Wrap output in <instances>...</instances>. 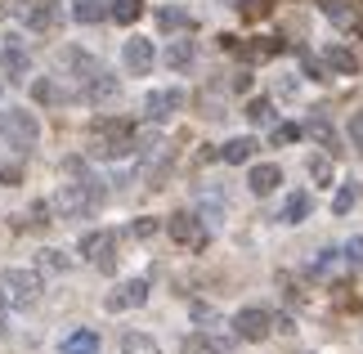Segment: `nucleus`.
Masks as SVG:
<instances>
[{
    "label": "nucleus",
    "mask_w": 363,
    "mask_h": 354,
    "mask_svg": "<svg viewBox=\"0 0 363 354\" xmlns=\"http://www.w3.org/2000/svg\"><path fill=\"white\" fill-rule=\"evenodd\" d=\"M152 59H157V54H152V40H144V36H130L121 45V63H125V72H135V77H144L152 67Z\"/></svg>",
    "instance_id": "11"
},
{
    "label": "nucleus",
    "mask_w": 363,
    "mask_h": 354,
    "mask_svg": "<svg viewBox=\"0 0 363 354\" xmlns=\"http://www.w3.org/2000/svg\"><path fill=\"white\" fill-rule=\"evenodd\" d=\"M23 179V166L18 162H0V184H18Z\"/></svg>",
    "instance_id": "37"
},
{
    "label": "nucleus",
    "mask_w": 363,
    "mask_h": 354,
    "mask_svg": "<svg viewBox=\"0 0 363 354\" xmlns=\"http://www.w3.org/2000/svg\"><path fill=\"white\" fill-rule=\"evenodd\" d=\"M193 54H198V50H193V40H175V45L166 50V67H175V72H184V67L193 63Z\"/></svg>",
    "instance_id": "21"
},
{
    "label": "nucleus",
    "mask_w": 363,
    "mask_h": 354,
    "mask_svg": "<svg viewBox=\"0 0 363 354\" xmlns=\"http://www.w3.org/2000/svg\"><path fill=\"white\" fill-rule=\"evenodd\" d=\"M0 94H5V86H0Z\"/></svg>",
    "instance_id": "42"
},
{
    "label": "nucleus",
    "mask_w": 363,
    "mask_h": 354,
    "mask_svg": "<svg viewBox=\"0 0 363 354\" xmlns=\"http://www.w3.org/2000/svg\"><path fill=\"white\" fill-rule=\"evenodd\" d=\"M274 0H238V9L247 13V18H260V13H269Z\"/></svg>",
    "instance_id": "35"
},
{
    "label": "nucleus",
    "mask_w": 363,
    "mask_h": 354,
    "mask_svg": "<svg viewBox=\"0 0 363 354\" xmlns=\"http://www.w3.org/2000/svg\"><path fill=\"white\" fill-rule=\"evenodd\" d=\"M67 67L77 72L81 99H90V104H108V99L117 94V77L108 72L104 63H94L90 54H81V50H67Z\"/></svg>",
    "instance_id": "2"
},
{
    "label": "nucleus",
    "mask_w": 363,
    "mask_h": 354,
    "mask_svg": "<svg viewBox=\"0 0 363 354\" xmlns=\"http://www.w3.org/2000/svg\"><path fill=\"white\" fill-rule=\"evenodd\" d=\"M72 18L77 23H99V18H108V0H72Z\"/></svg>",
    "instance_id": "19"
},
{
    "label": "nucleus",
    "mask_w": 363,
    "mask_h": 354,
    "mask_svg": "<svg viewBox=\"0 0 363 354\" xmlns=\"http://www.w3.org/2000/svg\"><path fill=\"white\" fill-rule=\"evenodd\" d=\"M130 153H135V126L130 121H121V117L94 121V131H90V157L117 162V157H130Z\"/></svg>",
    "instance_id": "3"
},
{
    "label": "nucleus",
    "mask_w": 363,
    "mask_h": 354,
    "mask_svg": "<svg viewBox=\"0 0 363 354\" xmlns=\"http://www.w3.org/2000/svg\"><path fill=\"white\" fill-rule=\"evenodd\" d=\"M108 13H113L117 23H135L139 13H144V0H108Z\"/></svg>",
    "instance_id": "22"
},
{
    "label": "nucleus",
    "mask_w": 363,
    "mask_h": 354,
    "mask_svg": "<svg viewBox=\"0 0 363 354\" xmlns=\"http://www.w3.org/2000/svg\"><path fill=\"white\" fill-rule=\"evenodd\" d=\"M166 229H171V238H175V243H184V247H202L206 243V229H202V220L193 216V211H175Z\"/></svg>",
    "instance_id": "10"
},
{
    "label": "nucleus",
    "mask_w": 363,
    "mask_h": 354,
    "mask_svg": "<svg viewBox=\"0 0 363 354\" xmlns=\"http://www.w3.org/2000/svg\"><path fill=\"white\" fill-rule=\"evenodd\" d=\"M328 67H332V72H341V77H354V72H359V59H354L345 45H332V50H328Z\"/></svg>",
    "instance_id": "20"
},
{
    "label": "nucleus",
    "mask_w": 363,
    "mask_h": 354,
    "mask_svg": "<svg viewBox=\"0 0 363 354\" xmlns=\"http://www.w3.org/2000/svg\"><path fill=\"white\" fill-rule=\"evenodd\" d=\"M32 94H36V104H59V99H63V90L54 86V81H36Z\"/></svg>",
    "instance_id": "32"
},
{
    "label": "nucleus",
    "mask_w": 363,
    "mask_h": 354,
    "mask_svg": "<svg viewBox=\"0 0 363 354\" xmlns=\"http://www.w3.org/2000/svg\"><path fill=\"white\" fill-rule=\"evenodd\" d=\"M148 301V278H125L117 292H108V309H113V314H121V309H139Z\"/></svg>",
    "instance_id": "8"
},
{
    "label": "nucleus",
    "mask_w": 363,
    "mask_h": 354,
    "mask_svg": "<svg viewBox=\"0 0 363 354\" xmlns=\"http://www.w3.org/2000/svg\"><path fill=\"white\" fill-rule=\"evenodd\" d=\"M23 23L32 27V32H54V27L63 23V9H59V0H36V5L23 13Z\"/></svg>",
    "instance_id": "12"
},
{
    "label": "nucleus",
    "mask_w": 363,
    "mask_h": 354,
    "mask_svg": "<svg viewBox=\"0 0 363 354\" xmlns=\"http://www.w3.org/2000/svg\"><path fill=\"white\" fill-rule=\"evenodd\" d=\"M36 135H40V121H36L27 108H9V112H0V139H5V148L27 153V148L36 144Z\"/></svg>",
    "instance_id": "5"
},
{
    "label": "nucleus",
    "mask_w": 363,
    "mask_h": 354,
    "mask_svg": "<svg viewBox=\"0 0 363 354\" xmlns=\"http://www.w3.org/2000/svg\"><path fill=\"white\" fill-rule=\"evenodd\" d=\"M130 233L139 238V243H148V238L157 233V220H148V216H144V220H135V224H130Z\"/></svg>",
    "instance_id": "36"
},
{
    "label": "nucleus",
    "mask_w": 363,
    "mask_h": 354,
    "mask_svg": "<svg viewBox=\"0 0 363 354\" xmlns=\"http://www.w3.org/2000/svg\"><path fill=\"white\" fill-rule=\"evenodd\" d=\"M296 90H301V86H296V81H291V77H283V81H278V94H283V99H291Z\"/></svg>",
    "instance_id": "39"
},
{
    "label": "nucleus",
    "mask_w": 363,
    "mask_h": 354,
    "mask_svg": "<svg viewBox=\"0 0 363 354\" xmlns=\"http://www.w3.org/2000/svg\"><path fill=\"white\" fill-rule=\"evenodd\" d=\"M337 260H341V251H318V260L310 265V274H318V278H323V274H332V269H337Z\"/></svg>",
    "instance_id": "30"
},
{
    "label": "nucleus",
    "mask_w": 363,
    "mask_h": 354,
    "mask_svg": "<svg viewBox=\"0 0 363 354\" xmlns=\"http://www.w3.org/2000/svg\"><path fill=\"white\" fill-rule=\"evenodd\" d=\"M247 121L251 126H274V104H269V99H251V104H247Z\"/></svg>",
    "instance_id": "25"
},
{
    "label": "nucleus",
    "mask_w": 363,
    "mask_h": 354,
    "mask_svg": "<svg viewBox=\"0 0 363 354\" xmlns=\"http://www.w3.org/2000/svg\"><path fill=\"white\" fill-rule=\"evenodd\" d=\"M67 265H72V260H67L63 251H54V247L40 251V269H50V274H67Z\"/></svg>",
    "instance_id": "29"
},
{
    "label": "nucleus",
    "mask_w": 363,
    "mask_h": 354,
    "mask_svg": "<svg viewBox=\"0 0 363 354\" xmlns=\"http://www.w3.org/2000/svg\"><path fill=\"white\" fill-rule=\"evenodd\" d=\"M305 171H310L314 184H332V157H323V153H318V157L305 162Z\"/></svg>",
    "instance_id": "27"
},
{
    "label": "nucleus",
    "mask_w": 363,
    "mask_h": 354,
    "mask_svg": "<svg viewBox=\"0 0 363 354\" xmlns=\"http://www.w3.org/2000/svg\"><path fill=\"white\" fill-rule=\"evenodd\" d=\"M305 131H310V139H318V144H323V148H332V153H337V135H332L328 117H314L310 126H305Z\"/></svg>",
    "instance_id": "26"
},
{
    "label": "nucleus",
    "mask_w": 363,
    "mask_h": 354,
    "mask_svg": "<svg viewBox=\"0 0 363 354\" xmlns=\"http://www.w3.org/2000/svg\"><path fill=\"white\" fill-rule=\"evenodd\" d=\"M121 354H162L157 350V341H152V336H144V332H130L121 341Z\"/></svg>",
    "instance_id": "24"
},
{
    "label": "nucleus",
    "mask_w": 363,
    "mask_h": 354,
    "mask_svg": "<svg viewBox=\"0 0 363 354\" xmlns=\"http://www.w3.org/2000/svg\"><path fill=\"white\" fill-rule=\"evenodd\" d=\"M81 256H86L94 269H104V274H113L117 269V233L113 229H94L81 238Z\"/></svg>",
    "instance_id": "6"
},
{
    "label": "nucleus",
    "mask_w": 363,
    "mask_h": 354,
    "mask_svg": "<svg viewBox=\"0 0 363 354\" xmlns=\"http://www.w3.org/2000/svg\"><path fill=\"white\" fill-rule=\"evenodd\" d=\"M350 144H354V153H363V112L350 117Z\"/></svg>",
    "instance_id": "38"
},
{
    "label": "nucleus",
    "mask_w": 363,
    "mask_h": 354,
    "mask_svg": "<svg viewBox=\"0 0 363 354\" xmlns=\"http://www.w3.org/2000/svg\"><path fill=\"white\" fill-rule=\"evenodd\" d=\"M318 9L337 27H354V0H318Z\"/></svg>",
    "instance_id": "18"
},
{
    "label": "nucleus",
    "mask_w": 363,
    "mask_h": 354,
    "mask_svg": "<svg viewBox=\"0 0 363 354\" xmlns=\"http://www.w3.org/2000/svg\"><path fill=\"white\" fill-rule=\"evenodd\" d=\"M305 216H310V193L296 189V193H291L287 202H283V216H278V220H283V224H301Z\"/></svg>",
    "instance_id": "17"
},
{
    "label": "nucleus",
    "mask_w": 363,
    "mask_h": 354,
    "mask_svg": "<svg viewBox=\"0 0 363 354\" xmlns=\"http://www.w3.org/2000/svg\"><path fill=\"white\" fill-rule=\"evenodd\" d=\"M220 157H225L229 166H242V162H251V157H256V139H251V135H238V139H229V144L220 148Z\"/></svg>",
    "instance_id": "16"
},
{
    "label": "nucleus",
    "mask_w": 363,
    "mask_h": 354,
    "mask_svg": "<svg viewBox=\"0 0 363 354\" xmlns=\"http://www.w3.org/2000/svg\"><path fill=\"white\" fill-rule=\"evenodd\" d=\"M157 23L166 27V32H179V27H189V13H184V9H162Z\"/></svg>",
    "instance_id": "31"
},
{
    "label": "nucleus",
    "mask_w": 363,
    "mask_h": 354,
    "mask_svg": "<svg viewBox=\"0 0 363 354\" xmlns=\"http://www.w3.org/2000/svg\"><path fill=\"white\" fill-rule=\"evenodd\" d=\"M32 5H36V0H9V13H18V18H23V13L32 9Z\"/></svg>",
    "instance_id": "40"
},
{
    "label": "nucleus",
    "mask_w": 363,
    "mask_h": 354,
    "mask_svg": "<svg viewBox=\"0 0 363 354\" xmlns=\"http://www.w3.org/2000/svg\"><path fill=\"white\" fill-rule=\"evenodd\" d=\"M341 260H345V265H354V269L363 265V238H350V243L341 247Z\"/></svg>",
    "instance_id": "33"
},
{
    "label": "nucleus",
    "mask_w": 363,
    "mask_h": 354,
    "mask_svg": "<svg viewBox=\"0 0 363 354\" xmlns=\"http://www.w3.org/2000/svg\"><path fill=\"white\" fill-rule=\"evenodd\" d=\"M233 90H238V94H242V90H251V77H247V72H238V77H233Z\"/></svg>",
    "instance_id": "41"
},
{
    "label": "nucleus",
    "mask_w": 363,
    "mask_h": 354,
    "mask_svg": "<svg viewBox=\"0 0 363 354\" xmlns=\"http://www.w3.org/2000/svg\"><path fill=\"white\" fill-rule=\"evenodd\" d=\"M278 184H283V171H278L274 162H260V166H251V175H247V189L256 193V197H264V193H274Z\"/></svg>",
    "instance_id": "13"
},
{
    "label": "nucleus",
    "mask_w": 363,
    "mask_h": 354,
    "mask_svg": "<svg viewBox=\"0 0 363 354\" xmlns=\"http://www.w3.org/2000/svg\"><path fill=\"white\" fill-rule=\"evenodd\" d=\"M0 63H5V77H27V67H32V59H27V45L18 36H9V45H5V54H0Z\"/></svg>",
    "instance_id": "14"
},
{
    "label": "nucleus",
    "mask_w": 363,
    "mask_h": 354,
    "mask_svg": "<svg viewBox=\"0 0 363 354\" xmlns=\"http://www.w3.org/2000/svg\"><path fill=\"white\" fill-rule=\"evenodd\" d=\"M278 50H283V40H251V45H242V59L260 63V59H274Z\"/></svg>",
    "instance_id": "23"
},
{
    "label": "nucleus",
    "mask_w": 363,
    "mask_h": 354,
    "mask_svg": "<svg viewBox=\"0 0 363 354\" xmlns=\"http://www.w3.org/2000/svg\"><path fill=\"white\" fill-rule=\"evenodd\" d=\"M36 296H40V278L32 274V269H5V274H0V301H5L9 309L36 305Z\"/></svg>",
    "instance_id": "4"
},
{
    "label": "nucleus",
    "mask_w": 363,
    "mask_h": 354,
    "mask_svg": "<svg viewBox=\"0 0 363 354\" xmlns=\"http://www.w3.org/2000/svg\"><path fill=\"white\" fill-rule=\"evenodd\" d=\"M184 108V90H152L148 99H144V112H148V121H171L175 112Z\"/></svg>",
    "instance_id": "9"
},
{
    "label": "nucleus",
    "mask_w": 363,
    "mask_h": 354,
    "mask_svg": "<svg viewBox=\"0 0 363 354\" xmlns=\"http://www.w3.org/2000/svg\"><path fill=\"white\" fill-rule=\"evenodd\" d=\"M274 328V314L269 309H260V305H247L233 314V336H242V341H264Z\"/></svg>",
    "instance_id": "7"
},
{
    "label": "nucleus",
    "mask_w": 363,
    "mask_h": 354,
    "mask_svg": "<svg viewBox=\"0 0 363 354\" xmlns=\"http://www.w3.org/2000/svg\"><path fill=\"white\" fill-rule=\"evenodd\" d=\"M67 171L81 175V179L59 184V193H54V211H59L63 220H81V216H90V211H99V202H104V184L94 179L86 166L77 162V157L67 162Z\"/></svg>",
    "instance_id": "1"
},
{
    "label": "nucleus",
    "mask_w": 363,
    "mask_h": 354,
    "mask_svg": "<svg viewBox=\"0 0 363 354\" xmlns=\"http://www.w3.org/2000/svg\"><path fill=\"white\" fill-rule=\"evenodd\" d=\"M354 202H359V189H354V184H345V189L332 197V216H350Z\"/></svg>",
    "instance_id": "28"
},
{
    "label": "nucleus",
    "mask_w": 363,
    "mask_h": 354,
    "mask_svg": "<svg viewBox=\"0 0 363 354\" xmlns=\"http://www.w3.org/2000/svg\"><path fill=\"white\" fill-rule=\"evenodd\" d=\"M296 139H301V126H274V144H296Z\"/></svg>",
    "instance_id": "34"
},
{
    "label": "nucleus",
    "mask_w": 363,
    "mask_h": 354,
    "mask_svg": "<svg viewBox=\"0 0 363 354\" xmlns=\"http://www.w3.org/2000/svg\"><path fill=\"white\" fill-rule=\"evenodd\" d=\"M59 354H99V332H90V328H77L67 341L59 345Z\"/></svg>",
    "instance_id": "15"
}]
</instances>
